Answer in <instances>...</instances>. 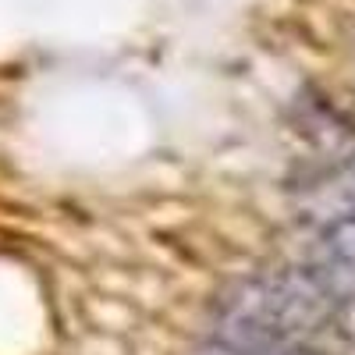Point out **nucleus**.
I'll return each mask as SVG.
<instances>
[{
    "mask_svg": "<svg viewBox=\"0 0 355 355\" xmlns=\"http://www.w3.org/2000/svg\"><path fill=\"white\" fill-rule=\"evenodd\" d=\"M320 259H331L355 270V210L334 214L320 227Z\"/></svg>",
    "mask_w": 355,
    "mask_h": 355,
    "instance_id": "nucleus-2",
    "label": "nucleus"
},
{
    "mask_svg": "<svg viewBox=\"0 0 355 355\" xmlns=\"http://www.w3.org/2000/svg\"><path fill=\"white\" fill-rule=\"evenodd\" d=\"M341 316L345 306L313 266H299L224 284L214 295L210 338L263 352H313L323 334L341 327Z\"/></svg>",
    "mask_w": 355,
    "mask_h": 355,
    "instance_id": "nucleus-1",
    "label": "nucleus"
},
{
    "mask_svg": "<svg viewBox=\"0 0 355 355\" xmlns=\"http://www.w3.org/2000/svg\"><path fill=\"white\" fill-rule=\"evenodd\" d=\"M341 196L348 202V210H355V160L341 171Z\"/></svg>",
    "mask_w": 355,
    "mask_h": 355,
    "instance_id": "nucleus-3",
    "label": "nucleus"
}]
</instances>
